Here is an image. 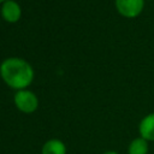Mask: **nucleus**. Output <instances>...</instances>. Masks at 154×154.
I'll list each match as a JSON object with an SVG mask.
<instances>
[{
	"label": "nucleus",
	"instance_id": "f257e3e1",
	"mask_svg": "<svg viewBox=\"0 0 154 154\" xmlns=\"http://www.w3.org/2000/svg\"><path fill=\"white\" fill-rule=\"evenodd\" d=\"M0 76L10 88L22 90L31 84L34 79V70L26 60L12 57L1 63Z\"/></svg>",
	"mask_w": 154,
	"mask_h": 154
},
{
	"label": "nucleus",
	"instance_id": "f03ea898",
	"mask_svg": "<svg viewBox=\"0 0 154 154\" xmlns=\"http://www.w3.org/2000/svg\"><path fill=\"white\" fill-rule=\"evenodd\" d=\"M13 101H14L16 107L20 112L26 113V114L35 112L38 107V99L36 94L28 89L17 90L13 96Z\"/></svg>",
	"mask_w": 154,
	"mask_h": 154
},
{
	"label": "nucleus",
	"instance_id": "7ed1b4c3",
	"mask_svg": "<svg viewBox=\"0 0 154 154\" xmlns=\"http://www.w3.org/2000/svg\"><path fill=\"white\" fill-rule=\"evenodd\" d=\"M117 12L128 19L137 18L144 8V0H114Z\"/></svg>",
	"mask_w": 154,
	"mask_h": 154
},
{
	"label": "nucleus",
	"instance_id": "20e7f679",
	"mask_svg": "<svg viewBox=\"0 0 154 154\" xmlns=\"http://www.w3.org/2000/svg\"><path fill=\"white\" fill-rule=\"evenodd\" d=\"M1 16L8 23H16L22 16V8L14 0H6L1 6Z\"/></svg>",
	"mask_w": 154,
	"mask_h": 154
},
{
	"label": "nucleus",
	"instance_id": "39448f33",
	"mask_svg": "<svg viewBox=\"0 0 154 154\" xmlns=\"http://www.w3.org/2000/svg\"><path fill=\"white\" fill-rule=\"evenodd\" d=\"M138 134L148 142H154V112L146 114L140 120Z\"/></svg>",
	"mask_w": 154,
	"mask_h": 154
},
{
	"label": "nucleus",
	"instance_id": "423d86ee",
	"mask_svg": "<svg viewBox=\"0 0 154 154\" xmlns=\"http://www.w3.org/2000/svg\"><path fill=\"white\" fill-rule=\"evenodd\" d=\"M149 142L143 137H135L128 146V154H148Z\"/></svg>",
	"mask_w": 154,
	"mask_h": 154
},
{
	"label": "nucleus",
	"instance_id": "0eeeda50",
	"mask_svg": "<svg viewBox=\"0 0 154 154\" xmlns=\"http://www.w3.org/2000/svg\"><path fill=\"white\" fill-rule=\"evenodd\" d=\"M42 154H66V146L58 138L48 140L42 147Z\"/></svg>",
	"mask_w": 154,
	"mask_h": 154
},
{
	"label": "nucleus",
	"instance_id": "6e6552de",
	"mask_svg": "<svg viewBox=\"0 0 154 154\" xmlns=\"http://www.w3.org/2000/svg\"><path fill=\"white\" fill-rule=\"evenodd\" d=\"M102 154H119L118 152H116V150H106L105 153H102Z\"/></svg>",
	"mask_w": 154,
	"mask_h": 154
},
{
	"label": "nucleus",
	"instance_id": "1a4fd4ad",
	"mask_svg": "<svg viewBox=\"0 0 154 154\" xmlns=\"http://www.w3.org/2000/svg\"><path fill=\"white\" fill-rule=\"evenodd\" d=\"M5 1H6V0H0V2H5Z\"/></svg>",
	"mask_w": 154,
	"mask_h": 154
}]
</instances>
